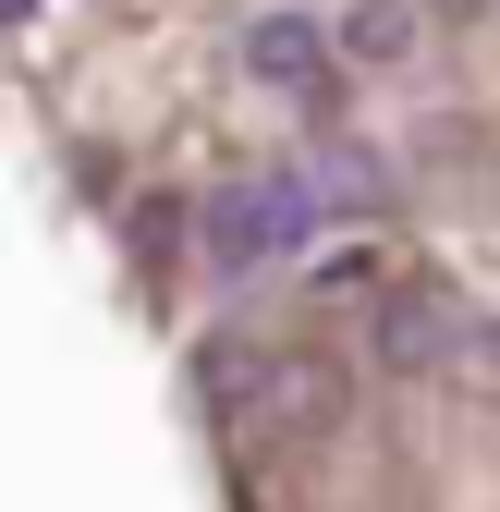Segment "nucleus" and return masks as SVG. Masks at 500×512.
<instances>
[{
	"label": "nucleus",
	"instance_id": "f257e3e1",
	"mask_svg": "<svg viewBox=\"0 0 500 512\" xmlns=\"http://www.w3.org/2000/svg\"><path fill=\"white\" fill-rule=\"evenodd\" d=\"M330 25L318 13H257V25H244V74H257V86H293V98H318V74H330Z\"/></svg>",
	"mask_w": 500,
	"mask_h": 512
},
{
	"label": "nucleus",
	"instance_id": "f03ea898",
	"mask_svg": "<svg viewBox=\"0 0 500 512\" xmlns=\"http://www.w3.org/2000/svg\"><path fill=\"white\" fill-rule=\"evenodd\" d=\"M452 354H464V330H452V317L427 305V293H391V305H379V366L427 378V366H452Z\"/></svg>",
	"mask_w": 500,
	"mask_h": 512
},
{
	"label": "nucleus",
	"instance_id": "7ed1b4c3",
	"mask_svg": "<svg viewBox=\"0 0 500 512\" xmlns=\"http://www.w3.org/2000/svg\"><path fill=\"white\" fill-rule=\"evenodd\" d=\"M330 37H342V61L391 74V61H415V37H427V0H354V13H342Z\"/></svg>",
	"mask_w": 500,
	"mask_h": 512
},
{
	"label": "nucleus",
	"instance_id": "20e7f679",
	"mask_svg": "<svg viewBox=\"0 0 500 512\" xmlns=\"http://www.w3.org/2000/svg\"><path fill=\"white\" fill-rule=\"evenodd\" d=\"M208 256H220V269L281 256V232H269V183H220V196H208Z\"/></svg>",
	"mask_w": 500,
	"mask_h": 512
},
{
	"label": "nucleus",
	"instance_id": "39448f33",
	"mask_svg": "<svg viewBox=\"0 0 500 512\" xmlns=\"http://www.w3.org/2000/svg\"><path fill=\"white\" fill-rule=\"evenodd\" d=\"M269 415H281V427H330V415H342V366H330V354H281V366H269Z\"/></svg>",
	"mask_w": 500,
	"mask_h": 512
},
{
	"label": "nucleus",
	"instance_id": "423d86ee",
	"mask_svg": "<svg viewBox=\"0 0 500 512\" xmlns=\"http://www.w3.org/2000/svg\"><path fill=\"white\" fill-rule=\"evenodd\" d=\"M196 391H220V403H244V391H269V378H257V366H244L232 342H208V354H196Z\"/></svg>",
	"mask_w": 500,
	"mask_h": 512
},
{
	"label": "nucleus",
	"instance_id": "0eeeda50",
	"mask_svg": "<svg viewBox=\"0 0 500 512\" xmlns=\"http://www.w3.org/2000/svg\"><path fill=\"white\" fill-rule=\"evenodd\" d=\"M452 378H464V391H488V403H500V330H464V354H452Z\"/></svg>",
	"mask_w": 500,
	"mask_h": 512
},
{
	"label": "nucleus",
	"instance_id": "6e6552de",
	"mask_svg": "<svg viewBox=\"0 0 500 512\" xmlns=\"http://www.w3.org/2000/svg\"><path fill=\"white\" fill-rule=\"evenodd\" d=\"M427 13H488V0H427Z\"/></svg>",
	"mask_w": 500,
	"mask_h": 512
},
{
	"label": "nucleus",
	"instance_id": "1a4fd4ad",
	"mask_svg": "<svg viewBox=\"0 0 500 512\" xmlns=\"http://www.w3.org/2000/svg\"><path fill=\"white\" fill-rule=\"evenodd\" d=\"M0 13H13V25H37V0H0Z\"/></svg>",
	"mask_w": 500,
	"mask_h": 512
}]
</instances>
